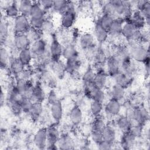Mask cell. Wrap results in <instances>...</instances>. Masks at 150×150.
Masks as SVG:
<instances>
[{
    "mask_svg": "<svg viewBox=\"0 0 150 150\" xmlns=\"http://www.w3.org/2000/svg\"><path fill=\"white\" fill-rule=\"evenodd\" d=\"M128 48L132 60L144 63L149 58L148 48L140 43H129Z\"/></svg>",
    "mask_w": 150,
    "mask_h": 150,
    "instance_id": "obj_1",
    "label": "cell"
},
{
    "mask_svg": "<svg viewBox=\"0 0 150 150\" xmlns=\"http://www.w3.org/2000/svg\"><path fill=\"white\" fill-rule=\"evenodd\" d=\"M61 15L60 22L62 27L65 29L71 28L76 21L77 15L75 5L73 2H67L66 10Z\"/></svg>",
    "mask_w": 150,
    "mask_h": 150,
    "instance_id": "obj_2",
    "label": "cell"
},
{
    "mask_svg": "<svg viewBox=\"0 0 150 150\" xmlns=\"http://www.w3.org/2000/svg\"><path fill=\"white\" fill-rule=\"evenodd\" d=\"M128 116L131 120H134L137 124L142 126L148 118V112L143 105H138L131 109Z\"/></svg>",
    "mask_w": 150,
    "mask_h": 150,
    "instance_id": "obj_3",
    "label": "cell"
},
{
    "mask_svg": "<svg viewBox=\"0 0 150 150\" xmlns=\"http://www.w3.org/2000/svg\"><path fill=\"white\" fill-rule=\"evenodd\" d=\"M31 28L29 18L19 15L14 19L13 30L16 33H26Z\"/></svg>",
    "mask_w": 150,
    "mask_h": 150,
    "instance_id": "obj_4",
    "label": "cell"
},
{
    "mask_svg": "<svg viewBox=\"0 0 150 150\" xmlns=\"http://www.w3.org/2000/svg\"><path fill=\"white\" fill-rule=\"evenodd\" d=\"M60 133L58 129L54 126L47 128V147L49 149H56L58 148L57 143L60 138Z\"/></svg>",
    "mask_w": 150,
    "mask_h": 150,
    "instance_id": "obj_5",
    "label": "cell"
},
{
    "mask_svg": "<svg viewBox=\"0 0 150 150\" xmlns=\"http://www.w3.org/2000/svg\"><path fill=\"white\" fill-rule=\"evenodd\" d=\"M29 49L35 59H37L49 50L46 42L43 38L32 43Z\"/></svg>",
    "mask_w": 150,
    "mask_h": 150,
    "instance_id": "obj_6",
    "label": "cell"
},
{
    "mask_svg": "<svg viewBox=\"0 0 150 150\" xmlns=\"http://www.w3.org/2000/svg\"><path fill=\"white\" fill-rule=\"evenodd\" d=\"M106 67L107 74L112 77L120 72V63L114 54L107 57Z\"/></svg>",
    "mask_w": 150,
    "mask_h": 150,
    "instance_id": "obj_7",
    "label": "cell"
},
{
    "mask_svg": "<svg viewBox=\"0 0 150 150\" xmlns=\"http://www.w3.org/2000/svg\"><path fill=\"white\" fill-rule=\"evenodd\" d=\"M33 143L39 149H45L47 147V129L42 128L39 129L34 135Z\"/></svg>",
    "mask_w": 150,
    "mask_h": 150,
    "instance_id": "obj_8",
    "label": "cell"
},
{
    "mask_svg": "<svg viewBox=\"0 0 150 150\" xmlns=\"http://www.w3.org/2000/svg\"><path fill=\"white\" fill-rule=\"evenodd\" d=\"M13 45L18 50L29 48L31 45L26 33H16L13 38Z\"/></svg>",
    "mask_w": 150,
    "mask_h": 150,
    "instance_id": "obj_9",
    "label": "cell"
},
{
    "mask_svg": "<svg viewBox=\"0 0 150 150\" xmlns=\"http://www.w3.org/2000/svg\"><path fill=\"white\" fill-rule=\"evenodd\" d=\"M52 60H59L62 56L63 47L56 37H53L49 47Z\"/></svg>",
    "mask_w": 150,
    "mask_h": 150,
    "instance_id": "obj_10",
    "label": "cell"
},
{
    "mask_svg": "<svg viewBox=\"0 0 150 150\" xmlns=\"http://www.w3.org/2000/svg\"><path fill=\"white\" fill-rule=\"evenodd\" d=\"M121 105L120 101L111 98L106 103L104 110L105 112L110 116H116L121 111Z\"/></svg>",
    "mask_w": 150,
    "mask_h": 150,
    "instance_id": "obj_11",
    "label": "cell"
},
{
    "mask_svg": "<svg viewBox=\"0 0 150 150\" xmlns=\"http://www.w3.org/2000/svg\"><path fill=\"white\" fill-rule=\"evenodd\" d=\"M9 67L12 74L15 76V77H17L21 76L25 68V66L19 60L18 57H14L11 58Z\"/></svg>",
    "mask_w": 150,
    "mask_h": 150,
    "instance_id": "obj_12",
    "label": "cell"
},
{
    "mask_svg": "<svg viewBox=\"0 0 150 150\" xmlns=\"http://www.w3.org/2000/svg\"><path fill=\"white\" fill-rule=\"evenodd\" d=\"M137 10L145 18L146 25L149 24L150 21V2L149 1L140 0L135 2Z\"/></svg>",
    "mask_w": 150,
    "mask_h": 150,
    "instance_id": "obj_13",
    "label": "cell"
},
{
    "mask_svg": "<svg viewBox=\"0 0 150 150\" xmlns=\"http://www.w3.org/2000/svg\"><path fill=\"white\" fill-rule=\"evenodd\" d=\"M129 20L137 30H143V29L146 25V22L145 18L138 10L133 12Z\"/></svg>",
    "mask_w": 150,
    "mask_h": 150,
    "instance_id": "obj_14",
    "label": "cell"
},
{
    "mask_svg": "<svg viewBox=\"0 0 150 150\" xmlns=\"http://www.w3.org/2000/svg\"><path fill=\"white\" fill-rule=\"evenodd\" d=\"M46 12L43 9L38 2H33L30 15L29 17L30 19H37V20H43L46 17Z\"/></svg>",
    "mask_w": 150,
    "mask_h": 150,
    "instance_id": "obj_15",
    "label": "cell"
},
{
    "mask_svg": "<svg viewBox=\"0 0 150 150\" xmlns=\"http://www.w3.org/2000/svg\"><path fill=\"white\" fill-rule=\"evenodd\" d=\"M137 137L129 131L124 132L120 140V146L124 149H129L135 144Z\"/></svg>",
    "mask_w": 150,
    "mask_h": 150,
    "instance_id": "obj_16",
    "label": "cell"
},
{
    "mask_svg": "<svg viewBox=\"0 0 150 150\" xmlns=\"http://www.w3.org/2000/svg\"><path fill=\"white\" fill-rule=\"evenodd\" d=\"M57 145L58 148L60 149H71L74 148V142L72 138L69 134L65 133L60 135Z\"/></svg>",
    "mask_w": 150,
    "mask_h": 150,
    "instance_id": "obj_17",
    "label": "cell"
},
{
    "mask_svg": "<svg viewBox=\"0 0 150 150\" xmlns=\"http://www.w3.org/2000/svg\"><path fill=\"white\" fill-rule=\"evenodd\" d=\"M124 22V21L122 18H115L108 30V36L117 38L121 35V30Z\"/></svg>",
    "mask_w": 150,
    "mask_h": 150,
    "instance_id": "obj_18",
    "label": "cell"
},
{
    "mask_svg": "<svg viewBox=\"0 0 150 150\" xmlns=\"http://www.w3.org/2000/svg\"><path fill=\"white\" fill-rule=\"evenodd\" d=\"M79 45L81 49L84 51L96 45L95 38L92 34L84 33L79 38Z\"/></svg>",
    "mask_w": 150,
    "mask_h": 150,
    "instance_id": "obj_19",
    "label": "cell"
},
{
    "mask_svg": "<svg viewBox=\"0 0 150 150\" xmlns=\"http://www.w3.org/2000/svg\"><path fill=\"white\" fill-rule=\"evenodd\" d=\"M108 74L105 69H100L96 70L93 79V83L97 87L103 89L106 86L107 82Z\"/></svg>",
    "mask_w": 150,
    "mask_h": 150,
    "instance_id": "obj_20",
    "label": "cell"
},
{
    "mask_svg": "<svg viewBox=\"0 0 150 150\" xmlns=\"http://www.w3.org/2000/svg\"><path fill=\"white\" fill-rule=\"evenodd\" d=\"M137 68L135 63L131 59L125 60L120 63V71L133 77L136 73Z\"/></svg>",
    "mask_w": 150,
    "mask_h": 150,
    "instance_id": "obj_21",
    "label": "cell"
},
{
    "mask_svg": "<svg viewBox=\"0 0 150 150\" xmlns=\"http://www.w3.org/2000/svg\"><path fill=\"white\" fill-rule=\"evenodd\" d=\"M115 84L122 87L124 88L128 87L132 82L133 77H130L120 71L114 77Z\"/></svg>",
    "mask_w": 150,
    "mask_h": 150,
    "instance_id": "obj_22",
    "label": "cell"
},
{
    "mask_svg": "<svg viewBox=\"0 0 150 150\" xmlns=\"http://www.w3.org/2000/svg\"><path fill=\"white\" fill-rule=\"evenodd\" d=\"M50 65L53 72L58 77L62 78L66 71L65 63H64L60 59L59 60H52L49 63Z\"/></svg>",
    "mask_w": 150,
    "mask_h": 150,
    "instance_id": "obj_23",
    "label": "cell"
},
{
    "mask_svg": "<svg viewBox=\"0 0 150 150\" xmlns=\"http://www.w3.org/2000/svg\"><path fill=\"white\" fill-rule=\"evenodd\" d=\"M50 111L53 120L56 122H59L62 120L63 114V106L61 102L59 100L56 103L51 105Z\"/></svg>",
    "mask_w": 150,
    "mask_h": 150,
    "instance_id": "obj_24",
    "label": "cell"
},
{
    "mask_svg": "<svg viewBox=\"0 0 150 150\" xmlns=\"http://www.w3.org/2000/svg\"><path fill=\"white\" fill-rule=\"evenodd\" d=\"M119 60L120 63L131 59L129 50L128 46L124 45H120L116 47L115 53L114 54Z\"/></svg>",
    "mask_w": 150,
    "mask_h": 150,
    "instance_id": "obj_25",
    "label": "cell"
},
{
    "mask_svg": "<svg viewBox=\"0 0 150 150\" xmlns=\"http://www.w3.org/2000/svg\"><path fill=\"white\" fill-rule=\"evenodd\" d=\"M94 37L95 40L102 44L105 42L108 38V31L96 23L94 29Z\"/></svg>",
    "mask_w": 150,
    "mask_h": 150,
    "instance_id": "obj_26",
    "label": "cell"
},
{
    "mask_svg": "<svg viewBox=\"0 0 150 150\" xmlns=\"http://www.w3.org/2000/svg\"><path fill=\"white\" fill-rule=\"evenodd\" d=\"M46 98V94L41 83L37 81L34 84L32 100L33 101H38L42 103Z\"/></svg>",
    "mask_w": 150,
    "mask_h": 150,
    "instance_id": "obj_27",
    "label": "cell"
},
{
    "mask_svg": "<svg viewBox=\"0 0 150 150\" xmlns=\"http://www.w3.org/2000/svg\"><path fill=\"white\" fill-rule=\"evenodd\" d=\"M81 65V61L79 56H76L66 60L65 63L66 71L70 74L76 71H77Z\"/></svg>",
    "mask_w": 150,
    "mask_h": 150,
    "instance_id": "obj_28",
    "label": "cell"
},
{
    "mask_svg": "<svg viewBox=\"0 0 150 150\" xmlns=\"http://www.w3.org/2000/svg\"><path fill=\"white\" fill-rule=\"evenodd\" d=\"M137 30L129 20L124 21L122 27L121 35L129 42Z\"/></svg>",
    "mask_w": 150,
    "mask_h": 150,
    "instance_id": "obj_29",
    "label": "cell"
},
{
    "mask_svg": "<svg viewBox=\"0 0 150 150\" xmlns=\"http://www.w3.org/2000/svg\"><path fill=\"white\" fill-rule=\"evenodd\" d=\"M33 3V2L29 0H22L18 2L20 15L29 18Z\"/></svg>",
    "mask_w": 150,
    "mask_h": 150,
    "instance_id": "obj_30",
    "label": "cell"
},
{
    "mask_svg": "<svg viewBox=\"0 0 150 150\" xmlns=\"http://www.w3.org/2000/svg\"><path fill=\"white\" fill-rule=\"evenodd\" d=\"M117 125L119 129L123 133L128 132L132 125V120L127 115L121 116L117 119Z\"/></svg>",
    "mask_w": 150,
    "mask_h": 150,
    "instance_id": "obj_31",
    "label": "cell"
},
{
    "mask_svg": "<svg viewBox=\"0 0 150 150\" xmlns=\"http://www.w3.org/2000/svg\"><path fill=\"white\" fill-rule=\"evenodd\" d=\"M103 140L113 144L116 139V132L114 127L110 125H105L102 130Z\"/></svg>",
    "mask_w": 150,
    "mask_h": 150,
    "instance_id": "obj_32",
    "label": "cell"
},
{
    "mask_svg": "<svg viewBox=\"0 0 150 150\" xmlns=\"http://www.w3.org/2000/svg\"><path fill=\"white\" fill-rule=\"evenodd\" d=\"M18 58L25 66H29L33 59L32 53L29 48L19 51Z\"/></svg>",
    "mask_w": 150,
    "mask_h": 150,
    "instance_id": "obj_33",
    "label": "cell"
},
{
    "mask_svg": "<svg viewBox=\"0 0 150 150\" xmlns=\"http://www.w3.org/2000/svg\"><path fill=\"white\" fill-rule=\"evenodd\" d=\"M43 112L42 103L38 101H33L32 108L29 114L34 121H37L41 117Z\"/></svg>",
    "mask_w": 150,
    "mask_h": 150,
    "instance_id": "obj_34",
    "label": "cell"
},
{
    "mask_svg": "<svg viewBox=\"0 0 150 150\" xmlns=\"http://www.w3.org/2000/svg\"><path fill=\"white\" fill-rule=\"evenodd\" d=\"M70 118L72 123L74 125H79L83 120V112L81 108L78 105H74L70 112Z\"/></svg>",
    "mask_w": 150,
    "mask_h": 150,
    "instance_id": "obj_35",
    "label": "cell"
},
{
    "mask_svg": "<svg viewBox=\"0 0 150 150\" xmlns=\"http://www.w3.org/2000/svg\"><path fill=\"white\" fill-rule=\"evenodd\" d=\"M5 14L6 16L13 19L19 15L20 13L18 2L13 1L8 5L5 8Z\"/></svg>",
    "mask_w": 150,
    "mask_h": 150,
    "instance_id": "obj_36",
    "label": "cell"
},
{
    "mask_svg": "<svg viewBox=\"0 0 150 150\" xmlns=\"http://www.w3.org/2000/svg\"><path fill=\"white\" fill-rule=\"evenodd\" d=\"M76 56H79L78 52L76 47L73 44L68 43L63 47L62 56L66 60Z\"/></svg>",
    "mask_w": 150,
    "mask_h": 150,
    "instance_id": "obj_37",
    "label": "cell"
},
{
    "mask_svg": "<svg viewBox=\"0 0 150 150\" xmlns=\"http://www.w3.org/2000/svg\"><path fill=\"white\" fill-rule=\"evenodd\" d=\"M111 98L120 101L125 96V88L115 84L110 90Z\"/></svg>",
    "mask_w": 150,
    "mask_h": 150,
    "instance_id": "obj_38",
    "label": "cell"
},
{
    "mask_svg": "<svg viewBox=\"0 0 150 150\" xmlns=\"http://www.w3.org/2000/svg\"><path fill=\"white\" fill-rule=\"evenodd\" d=\"M114 19L115 18L112 16L107 15H102L98 19V22L97 23L99 24L102 28H103L108 31L112 23L113 22Z\"/></svg>",
    "mask_w": 150,
    "mask_h": 150,
    "instance_id": "obj_39",
    "label": "cell"
},
{
    "mask_svg": "<svg viewBox=\"0 0 150 150\" xmlns=\"http://www.w3.org/2000/svg\"><path fill=\"white\" fill-rule=\"evenodd\" d=\"M0 56H1V67L2 69H5L8 67L9 65V62L11 58L7 50L1 46L0 50Z\"/></svg>",
    "mask_w": 150,
    "mask_h": 150,
    "instance_id": "obj_40",
    "label": "cell"
},
{
    "mask_svg": "<svg viewBox=\"0 0 150 150\" xmlns=\"http://www.w3.org/2000/svg\"><path fill=\"white\" fill-rule=\"evenodd\" d=\"M28 83V80H26L24 78L19 76L16 77V81H15V87L19 91V92L21 93L22 96H23L26 91V90L27 88Z\"/></svg>",
    "mask_w": 150,
    "mask_h": 150,
    "instance_id": "obj_41",
    "label": "cell"
},
{
    "mask_svg": "<svg viewBox=\"0 0 150 150\" xmlns=\"http://www.w3.org/2000/svg\"><path fill=\"white\" fill-rule=\"evenodd\" d=\"M103 110V103L95 100L91 101L90 103V112L93 116L96 117L101 115Z\"/></svg>",
    "mask_w": 150,
    "mask_h": 150,
    "instance_id": "obj_42",
    "label": "cell"
},
{
    "mask_svg": "<svg viewBox=\"0 0 150 150\" xmlns=\"http://www.w3.org/2000/svg\"><path fill=\"white\" fill-rule=\"evenodd\" d=\"M43 33V32L40 29H36L31 28L26 33V35L32 43L38 40L42 39Z\"/></svg>",
    "mask_w": 150,
    "mask_h": 150,
    "instance_id": "obj_43",
    "label": "cell"
},
{
    "mask_svg": "<svg viewBox=\"0 0 150 150\" xmlns=\"http://www.w3.org/2000/svg\"><path fill=\"white\" fill-rule=\"evenodd\" d=\"M67 2L66 1H53L52 11L62 15L66 10Z\"/></svg>",
    "mask_w": 150,
    "mask_h": 150,
    "instance_id": "obj_44",
    "label": "cell"
},
{
    "mask_svg": "<svg viewBox=\"0 0 150 150\" xmlns=\"http://www.w3.org/2000/svg\"><path fill=\"white\" fill-rule=\"evenodd\" d=\"M111 1L114 6L117 18H122L124 14V5L123 1L112 0Z\"/></svg>",
    "mask_w": 150,
    "mask_h": 150,
    "instance_id": "obj_45",
    "label": "cell"
},
{
    "mask_svg": "<svg viewBox=\"0 0 150 150\" xmlns=\"http://www.w3.org/2000/svg\"><path fill=\"white\" fill-rule=\"evenodd\" d=\"M20 103L23 112L25 113L29 114L33 103V100L30 98L22 96L20 100Z\"/></svg>",
    "mask_w": 150,
    "mask_h": 150,
    "instance_id": "obj_46",
    "label": "cell"
},
{
    "mask_svg": "<svg viewBox=\"0 0 150 150\" xmlns=\"http://www.w3.org/2000/svg\"><path fill=\"white\" fill-rule=\"evenodd\" d=\"M54 28V25L52 20L50 18L46 17L43 21L41 30L43 33H52L53 32Z\"/></svg>",
    "mask_w": 150,
    "mask_h": 150,
    "instance_id": "obj_47",
    "label": "cell"
},
{
    "mask_svg": "<svg viewBox=\"0 0 150 150\" xmlns=\"http://www.w3.org/2000/svg\"><path fill=\"white\" fill-rule=\"evenodd\" d=\"M102 12L103 15H107L112 16L114 18H117L114 8L111 1L106 2L104 4H103L102 7Z\"/></svg>",
    "mask_w": 150,
    "mask_h": 150,
    "instance_id": "obj_48",
    "label": "cell"
},
{
    "mask_svg": "<svg viewBox=\"0 0 150 150\" xmlns=\"http://www.w3.org/2000/svg\"><path fill=\"white\" fill-rule=\"evenodd\" d=\"M9 104V107L12 114L14 115L18 116L21 114L23 112L22 108L21 105L20 100H16L8 103Z\"/></svg>",
    "mask_w": 150,
    "mask_h": 150,
    "instance_id": "obj_49",
    "label": "cell"
},
{
    "mask_svg": "<svg viewBox=\"0 0 150 150\" xmlns=\"http://www.w3.org/2000/svg\"><path fill=\"white\" fill-rule=\"evenodd\" d=\"M8 35V26L7 23L1 19L0 24V35H1V45L5 43Z\"/></svg>",
    "mask_w": 150,
    "mask_h": 150,
    "instance_id": "obj_50",
    "label": "cell"
},
{
    "mask_svg": "<svg viewBox=\"0 0 150 150\" xmlns=\"http://www.w3.org/2000/svg\"><path fill=\"white\" fill-rule=\"evenodd\" d=\"M106 125L105 120L101 115L95 117V118L93 122L92 129H96L102 131Z\"/></svg>",
    "mask_w": 150,
    "mask_h": 150,
    "instance_id": "obj_51",
    "label": "cell"
},
{
    "mask_svg": "<svg viewBox=\"0 0 150 150\" xmlns=\"http://www.w3.org/2000/svg\"><path fill=\"white\" fill-rule=\"evenodd\" d=\"M95 76V72L91 68H88L84 73L83 76V82L84 84H88L93 82V79Z\"/></svg>",
    "mask_w": 150,
    "mask_h": 150,
    "instance_id": "obj_52",
    "label": "cell"
},
{
    "mask_svg": "<svg viewBox=\"0 0 150 150\" xmlns=\"http://www.w3.org/2000/svg\"><path fill=\"white\" fill-rule=\"evenodd\" d=\"M91 138L92 141L97 145L103 141V137L102 131L92 129L91 133Z\"/></svg>",
    "mask_w": 150,
    "mask_h": 150,
    "instance_id": "obj_53",
    "label": "cell"
},
{
    "mask_svg": "<svg viewBox=\"0 0 150 150\" xmlns=\"http://www.w3.org/2000/svg\"><path fill=\"white\" fill-rule=\"evenodd\" d=\"M47 103L50 105L53 104L54 103L59 101L57 96L53 90H51L48 93L47 96Z\"/></svg>",
    "mask_w": 150,
    "mask_h": 150,
    "instance_id": "obj_54",
    "label": "cell"
},
{
    "mask_svg": "<svg viewBox=\"0 0 150 150\" xmlns=\"http://www.w3.org/2000/svg\"><path fill=\"white\" fill-rule=\"evenodd\" d=\"M40 5L43 8V9L47 12L50 10H52L53 5V1L50 0H43L39 1Z\"/></svg>",
    "mask_w": 150,
    "mask_h": 150,
    "instance_id": "obj_55",
    "label": "cell"
},
{
    "mask_svg": "<svg viewBox=\"0 0 150 150\" xmlns=\"http://www.w3.org/2000/svg\"><path fill=\"white\" fill-rule=\"evenodd\" d=\"M112 145H113V144L110 143V142H107L104 140L102 141L100 143L97 144L98 149H101V150L111 149L112 148Z\"/></svg>",
    "mask_w": 150,
    "mask_h": 150,
    "instance_id": "obj_56",
    "label": "cell"
},
{
    "mask_svg": "<svg viewBox=\"0 0 150 150\" xmlns=\"http://www.w3.org/2000/svg\"><path fill=\"white\" fill-rule=\"evenodd\" d=\"M1 105H2L3 103H4V101L5 100V94L3 91L2 90H1Z\"/></svg>",
    "mask_w": 150,
    "mask_h": 150,
    "instance_id": "obj_57",
    "label": "cell"
}]
</instances>
